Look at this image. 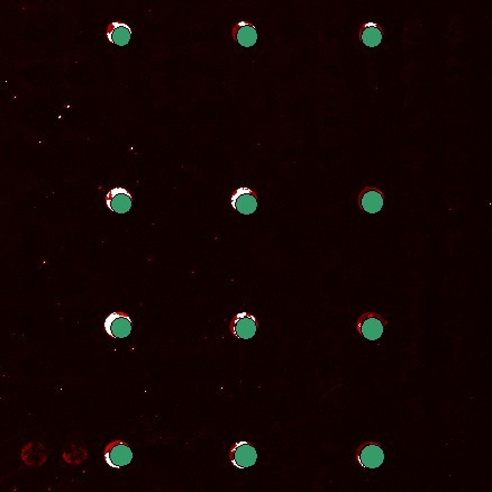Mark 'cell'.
<instances>
[{"label":"cell","mask_w":492,"mask_h":492,"mask_svg":"<svg viewBox=\"0 0 492 492\" xmlns=\"http://www.w3.org/2000/svg\"><path fill=\"white\" fill-rule=\"evenodd\" d=\"M388 321L375 312H364L355 323V328L361 336L369 341H377L384 335Z\"/></svg>","instance_id":"6da1fadb"},{"label":"cell","mask_w":492,"mask_h":492,"mask_svg":"<svg viewBox=\"0 0 492 492\" xmlns=\"http://www.w3.org/2000/svg\"><path fill=\"white\" fill-rule=\"evenodd\" d=\"M384 203V195L382 190L375 187H366L359 196V205L361 209L369 214L380 212Z\"/></svg>","instance_id":"9c48e42d"},{"label":"cell","mask_w":492,"mask_h":492,"mask_svg":"<svg viewBox=\"0 0 492 492\" xmlns=\"http://www.w3.org/2000/svg\"><path fill=\"white\" fill-rule=\"evenodd\" d=\"M384 38V29L380 25L373 22L363 24L360 29V40L368 48H375Z\"/></svg>","instance_id":"7c38bea8"},{"label":"cell","mask_w":492,"mask_h":492,"mask_svg":"<svg viewBox=\"0 0 492 492\" xmlns=\"http://www.w3.org/2000/svg\"><path fill=\"white\" fill-rule=\"evenodd\" d=\"M103 458L113 469H120L131 463L133 460L132 449L126 442L115 440L105 447Z\"/></svg>","instance_id":"3957f363"},{"label":"cell","mask_w":492,"mask_h":492,"mask_svg":"<svg viewBox=\"0 0 492 492\" xmlns=\"http://www.w3.org/2000/svg\"><path fill=\"white\" fill-rule=\"evenodd\" d=\"M229 460L235 468L244 470L256 463L258 452L249 442H238L229 449Z\"/></svg>","instance_id":"277c9868"},{"label":"cell","mask_w":492,"mask_h":492,"mask_svg":"<svg viewBox=\"0 0 492 492\" xmlns=\"http://www.w3.org/2000/svg\"><path fill=\"white\" fill-rule=\"evenodd\" d=\"M355 458L364 469H378L384 462V447L379 442H363L355 451Z\"/></svg>","instance_id":"7a4b0ae2"},{"label":"cell","mask_w":492,"mask_h":492,"mask_svg":"<svg viewBox=\"0 0 492 492\" xmlns=\"http://www.w3.org/2000/svg\"><path fill=\"white\" fill-rule=\"evenodd\" d=\"M258 194L247 187H240L235 190L231 198L233 209L243 215L255 212L258 208Z\"/></svg>","instance_id":"52a82bcc"},{"label":"cell","mask_w":492,"mask_h":492,"mask_svg":"<svg viewBox=\"0 0 492 492\" xmlns=\"http://www.w3.org/2000/svg\"><path fill=\"white\" fill-rule=\"evenodd\" d=\"M132 194L122 187H116L107 194L106 205L112 212L125 214L132 208Z\"/></svg>","instance_id":"ba28073f"},{"label":"cell","mask_w":492,"mask_h":492,"mask_svg":"<svg viewBox=\"0 0 492 492\" xmlns=\"http://www.w3.org/2000/svg\"><path fill=\"white\" fill-rule=\"evenodd\" d=\"M259 321L254 315L249 312H238L229 324L231 333L240 340H249L254 338L258 332Z\"/></svg>","instance_id":"5b68a950"},{"label":"cell","mask_w":492,"mask_h":492,"mask_svg":"<svg viewBox=\"0 0 492 492\" xmlns=\"http://www.w3.org/2000/svg\"><path fill=\"white\" fill-rule=\"evenodd\" d=\"M107 334L113 338H125L132 332L133 321L123 312H112L103 324Z\"/></svg>","instance_id":"8992f818"},{"label":"cell","mask_w":492,"mask_h":492,"mask_svg":"<svg viewBox=\"0 0 492 492\" xmlns=\"http://www.w3.org/2000/svg\"><path fill=\"white\" fill-rule=\"evenodd\" d=\"M232 36L243 48H252L258 42L256 27L249 22H238L232 29Z\"/></svg>","instance_id":"30bf717a"},{"label":"cell","mask_w":492,"mask_h":492,"mask_svg":"<svg viewBox=\"0 0 492 492\" xmlns=\"http://www.w3.org/2000/svg\"><path fill=\"white\" fill-rule=\"evenodd\" d=\"M132 38V29L122 22H112L107 27V38L118 46H125Z\"/></svg>","instance_id":"8fae6325"}]
</instances>
